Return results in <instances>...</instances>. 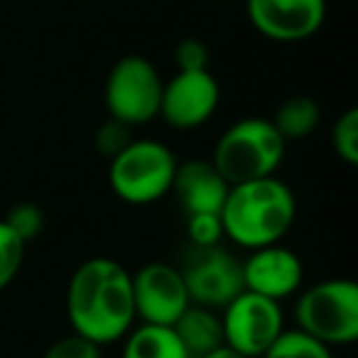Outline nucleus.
<instances>
[{
  "instance_id": "nucleus-1",
  "label": "nucleus",
  "mask_w": 358,
  "mask_h": 358,
  "mask_svg": "<svg viewBox=\"0 0 358 358\" xmlns=\"http://www.w3.org/2000/svg\"><path fill=\"white\" fill-rule=\"evenodd\" d=\"M66 317L99 346L120 341L135 327L133 273L113 258L84 260L66 287Z\"/></svg>"
},
{
  "instance_id": "nucleus-2",
  "label": "nucleus",
  "mask_w": 358,
  "mask_h": 358,
  "mask_svg": "<svg viewBox=\"0 0 358 358\" xmlns=\"http://www.w3.org/2000/svg\"><path fill=\"white\" fill-rule=\"evenodd\" d=\"M224 238L245 250L280 243L297 219L294 192L282 179L263 177L243 185H231L221 206Z\"/></svg>"
},
{
  "instance_id": "nucleus-3",
  "label": "nucleus",
  "mask_w": 358,
  "mask_h": 358,
  "mask_svg": "<svg viewBox=\"0 0 358 358\" xmlns=\"http://www.w3.org/2000/svg\"><path fill=\"white\" fill-rule=\"evenodd\" d=\"M287 143L268 118H243L216 140L211 164L229 185L273 177L285 159Z\"/></svg>"
},
{
  "instance_id": "nucleus-4",
  "label": "nucleus",
  "mask_w": 358,
  "mask_h": 358,
  "mask_svg": "<svg viewBox=\"0 0 358 358\" xmlns=\"http://www.w3.org/2000/svg\"><path fill=\"white\" fill-rule=\"evenodd\" d=\"M177 157L159 140H130L108 164V185L120 201L148 206L172 192Z\"/></svg>"
},
{
  "instance_id": "nucleus-5",
  "label": "nucleus",
  "mask_w": 358,
  "mask_h": 358,
  "mask_svg": "<svg viewBox=\"0 0 358 358\" xmlns=\"http://www.w3.org/2000/svg\"><path fill=\"white\" fill-rule=\"evenodd\" d=\"M294 319L327 346H351L358 341V285L348 278L312 285L294 302Z\"/></svg>"
},
{
  "instance_id": "nucleus-6",
  "label": "nucleus",
  "mask_w": 358,
  "mask_h": 358,
  "mask_svg": "<svg viewBox=\"0 0 358 358\" xmlns=\"http://www.w3.org/2000/svg\"><path fill=\"white\" fill-rule=\"evenodd\" d=\"M162 86L164 81L152 62L138 55L123 57L106 79L103 99L108 115L128 128L150 123L159 115Z\"/></svg>"
},
{
  "instance_id": "nucleus-7",
  "label": "nucleus",
  "mask_w": 358,
  "mask_h": 358,
  "mask_svg": "<svg viewBox=\"0 0 358 358\" xmlns=\"http://www.w3.org/2000/svg\"><path fill=\"white\" fill-rule=\"evenodd\" d=\"M219 314L221 329H224V346L248 358L263 356L285 329V314L280 302L250 289H241Z\"/></svg>"
},
{
  "instance_id": "nucleus-8",
  "label": "nucleus",
  "mask_w": 358,
  "mask_h": 358,
  "mask_svg": "<svg viewBox=\"0 0 358 358\" xmlns=\"http://www.w3.org/2000/svg\"><path fill=\"white\" fill-rule=\"evenodd\" d=\"M187 285L192 304L209 309H221L243 289L241 260L221 245L194 248L185 255V263L177 265Z\"/></svg>"
},
{
  "instance_id": "nucleus-9",
  "label": "nucleus",
  "mask_w": 358,
  "mask_h": 358,
  "mask_svg": "<svg viewBox=\"0 0 358 358\" xmlns=\"http://www.w3.org/2000/svg\"><path fill=\"white\" fill-rule=\"evenodd\" d=\"M133 304L140 324L172 327L192 299L177 265L148 263L133 275Z\"/></svg>"
},
{
  "instance_id": "nucleus-10",
  "label": "nucleus",
  "mask_w": 358,
  "mask_h": 358,
  "mask_svg": "<svg viewBox=\"0 0 358 358\" xmlns=\"http://www.w3.org/2000/svg\"><path fill=\"white\" fill-rule=\"evenodd\" d=\"M221 89L209 69L177 71L162 86L159 118L174 130H194L219 108Z\"/></svg>"
},
{
  "instance_id": "nucleus-11",
  "label": "nucleus",
  "mask_w": 358,
  "mask_h": 358,
  "mask_svg": "<svg viewBox=\"0 0 358 358\" xmlns=\"http://www.w3.org/2000/svg\"><path fill=\"white\" fill-rule=\"evenodd\" d=\"M253 27L275 42H302L327 20V0H245Z\"/></svg>"
},
{
  "instance_id": "nucleus-12",
  "label": "nucleus",
  "mask_w": 358,
  "mask_h": 358,
  "mask_svg": "<svg viewBox=\"0 0 358 358\" xmlns=\"http://www.w3.org/2000/svg\"><path fill=\"white\" fill-rule=\"evenodd\" d=\"M243 270V289L263 294L275 302L292 297L304 282V265L294 250L280 243L253 248L241 263Z\"/></svg>"
},
{
  "instance_id": "nucleus-13",
  "label": "nucleus",
  "mask_w": 358,
  "mask_h": 358,
  "mask_svg": "<svg viewBox=\"0 0 358 358\" xmlns=\"http://www.w3.org/2000/svg\"><path fill=\"white\" fill-rule=\"evenodd\" d=\"M229 182L211 164V159H187L177 164L172 179V192L187 216L192 214H221L229 194Z\"/></svg>"
},
{
  "instance_id": "nucleus-14",
  "label": "nucleus",
  "mask_w": 358,
  "mask_h": 358,
  "mask_svg": "<svg viewBox=\"0 0 358 358\" xmlns=\"http://www.w3.org/2000/svg\"><path fill=\"white\" fill-rule=\"evenodd\" d=\"M174 334L182 341L189 358H201L206 353L224 346V329H221V314L216 309L189 304L185 314L172 324Z\"/></svg>"
},
{
  "instance_id": "nucleus-15",
  "label": "nucleus",
  "mask_w": 358,
  "mask_h": 358,
  "mask_svg": "<svg viewBox=\"0 0 358 358\" xmlns=\"http://www.w3.org/2000/svg\"><path fill=\"white\" fill-rule=\"evenodd\" d=\"M123 341V358H189L172 327L138 324Z\"/></svg>"
},
{
  "instance_id": "nucleus-16",
  "label": "nucleus",
  "mask_w": 358,
  "mask_h": 358,
  "mask_svg": "<svg viewBox=\"0 0 358 358\" xmlns=\"http://www.w3.org/2000/svg\"><path fill=\"white\" fill-rule=\"evenodd\" d=\"M273 125L282 140H304L317 130L319 120H322V110L319 103L309 96H289L287 101L280 103V108L275 110Z\"/></svg>"
},
{
  "instance_id": "nucleus-17",
  "label": "nucleus",
  "mask_w": 358,
  "mask_h": 358,
  "mask_svg": "<svg viewBox=\"0 0 358 358\" xmlns=\"http://www.w3.org/2000/svg\"><path fill=\"white\" fill-rule=\"evenodd\" d=\"M260 358H334L331 346L309 336L302 329H282Z\"/></svg>"
},
{
  "instance_id": "nucleus-18",
  "label": "nucleus",
  "mask_w": 358,
  "mask_h": 358,
  "mask_svg": "<svg viewBox=\"0 0 358 358\" xmlns=\"http://www.w3.org/2000/svg\"><path fill=\"white\" fill-rule=\"evenodd\" d=\"M27 243L6 224L0 221V292L17 278L25 263Z\"/></svg>"
},
{
  "instance_id": "nucleus-19",
  "label": "nucleus",
  "mask_w": 358,
  "mask_h": 358,
  "mask_svg": "<svg viewBox=\"0 0 358 358\" xmlns=\"http://www.w3.org/2000/svg\"><path fill=\"white\" fill-rule=\"evenodd\" d=\"M331 148L336 157L348 167L358 164V110L348 108L336 118L331 128Z\"/></svg>"
},
{
  "instance_id": "nucleus-20",
  "label": "nucleus",
  "mask_w": 358,
  "mask_h": 358,
  "mask_svg": "<svg viewBox=\"0 0 358 358\" xmlns=\"http://www.w3.org/2000/svg\"><path fill=\"white\" fill-rule=\"evenodd\" d=\"M3 221H6L25 243H30V241H35L37 236L42 234V229H45V211L37 204H32V201H22V204L13 206Z\"/></svg>"
},
{
  "instance_id": "nucleus-21",
  "label": "nucleus",
  "mask_w": 358,
  "mask_h": 358,
  "mask_svg": "<svg viewBox=\"0 0 358 358\" xmlns=\"http://www.w3.org/2000/svg\"><path fill=\"white\" fill-rule=\"evenodd\" d=\"M187 238L194 248H209L221 245L224 238V224L219 214H192L187 216Z\"/></svg>"
},
{
  "instance_id": "nucleus-22",
  "label": "nucleus",
  "mask_w": 358,
  "mask_h": 358,
  "mask_svg": "<svg viewBox=\"0 0 358 358\" xmlns=\"http://www.w3.org/2000/svg\"><path fill=\"white\" fill-rule=\"evenodd\" d=\"M42 358H101V346L91 338L71 331L69 336L57 338Z\"/></svg>"
},
{
  "instance_id": "nucleus-23",
  "label": "nucleus",
  "mask_w": 358,
  "mask_h": 358,
  "mask_svg": "<svg viewBox=\"0 0 358 358\" xmlns=\"http://www.w3.org/2000/svg\"><path fill=\"white\" fill-rule=\"evenodd\" d=\"M133 140V135H130V128L123 123H118V120L108 118L106 123L99 125V130H96V150H99L103 157H115V155L120 152V150L125 148V145Z\"/></svg>"
},
{
  "instance_id": "nucleus-24",
  "label": "nucleus",
  "mask_w": 358,
  "mask_h": 358,
  "mask_svg": "<svg viewBox=\"0 0 358 358\" xmlns=\"http://www.w3.org/2000/svg\"><path fill=\"white\" fill-rule=\"evenodd\" d=\"M174 64H177V71L209 69V47L194 37L182 40L174 47Z\"/></svg>"
},
{
  "instance_id": "nucleus-25",
  "label": "nucleus",
  "mask_w": 358,
  "mask_h": 358,
  "mask_svg": "<svg viewBox=\"0 0 358 358\" xmlns=\"http://www.w3.org/2000/svg\"><path fill=\"white\" fill-rule=\"evenodd\" d=\"M201 358H248V356H243V353L234 351V348H229V346H221V348H216V351L206 353V356H201Z\"/></svg>"
}]
</instances>
